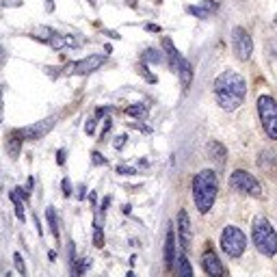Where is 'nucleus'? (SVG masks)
I'll return each mask as SVG.
<instances>
[{
    "label": "nucleus",
    "instance_id": "nucleus-11",
    "mask_svg": "<svg viewBox=\"0 0 277 277\" xmlns=\"http://www.w3.org/2000/svg\"><path fill=\"white\" fill-rule=\"evenodd\" d=\"M178 238H180L182 251L189 249V245H191V219H189V214H186V210H180L178 213Z\"/></svg>",
    "mask_w": 277,
    "mask_h": 277
},
{
    "label": "nucleus",
    "instance_id": "nucleus-36",
    "mask_svg": "<svg viewBox=\"0 0 277 277\" xmlns=\"http://www.w3.org/2000/svg\"><path fill=\"white\" fill-rule=\"evenodd\" d=\"M57 163L59 165L65 163V149H59V152H57Z\"/></svg>",
    "mask_w": 277,
    "mask_h": 277
},
{
    "label": "nucleus",
    "instance_id": "nucleus-27",
    "mask_svg": "<svg viewBox=\"0 0 277 277\" xmlns=\"http://www.w3.org/2000/svg\"><path fill=\"white\" fill-rule=\"evenodd\" d=\"M139 74H141V76H143L145 80H148V83H156V76L148 69V63H145V61L139 65Z\"/></svg>",
    "mask_w": 277,
    "mask_h": 277
},
{
    "label": "nucleus",
    "instance_id": "nucleus-15",
    "mask_svg": "<svg viewBox=\"0 0 277 277\" xmlns=\"http://www.w3.org/2000/svg\"><path fill=\"white\" fill-rule=\"evenodd\" d=\"M48 46L52 48V50H63V48H76L78 46V42L72 37V35H59V33H54L52 35V39L48 42Z\"/></svg>",
    "mask_w": 277,
    "mask_h": 277
},
{
    "label": "nucleus",
    "instance_id": "nucleus-26",
    "mask_svg": "<svg viewBox=\"0 0 277 277\" xmlns=\"http://www.w3.org/2000/svg\"><path fill=\"white\" fill-rule=\"evenodd\" d=\"M93 245L98 249L104 247V232H102V225H93Z\"/></svg>",
    "mask_w": 277,
    "mask_h": 277
},
{
    "label": "nucleus",
    "instance_id": "nucleus-23",
    "mask_svg": "<svg viewBox=\"0 0 277 277\" xmlns=\"http://www.w3.org/2000/svg\"><path fill=\"white\" fill-rule=\"evenodd\" d=\"M271 163H277V156L273 152H264L258 158V165L262 169H266V171H271Z\"/></svg>",
    "mask_w": 277,
    "mask_h": 277
},
{
    "label": "nucleus",
    "instance_id": "nucleus-21",
    "mask_svg": "<svg viewBox=\"0 0 277 277\" xmlns=\"http://www.w3.org/2000/svg\"><path fill=\"white\" fill-rule=\"evenodd\" d=\"M89 266H91V258H78V260L72 262V273L74 275H83Z\"/></svg>",
    "mask_w": 277,
    "mask_h": 277
},
{
    "label": "nucleus",
    "instance_id": "nucleus-29",
    "mask_svg": "<svg viewBox=\"0 0 277 277\" xmlns=\"http://www.w3.org/2000/svg\"><path fill=\"white\" fill-rule=\"evenodd\" d=\"M91 163L93 165H107V158H104L100 152H91Z\"/></svg>",
    "mask_w": 277,
    "mask_h": 277
},
{
    "label": "nucleus",
    "instance_id": "nucleus-8",
    "mask_svg": "<svg viewBox=\"0 0 277 277\" xmlns=\"http://www.w3.org/2000/svg\"><path fill=\"white\" fill-rule=\"evenodd\" d=\"M107 61V54H89L87 59H83V61H76L72 63L67 67L69 74H76V76H87V74L95 72V69H100Z\"/></svg>",
    "mask_w": 277,
    "mask_h": 277
},
{
    "label": "nucleus",
    "instance_id": "nucleus-5",
    "mask_svg": "<svg viewBox=\"0 0 277 277\" xmlns=\"http://www.w3.org/2000/svg\"><path fill=\"white\" fill-rule=\"evenodd\" d=\"M221 249L230 256V258H240L247 249V236L245 232L236 225H228L221 232Z\"/></svg>",
    "mask_w": 277,
    "mask_h": 277
},
{
    "label": "nucleus",
    "instance_id": "nucleus-43",
    "mask_svg": "<svg viewBox=\"0 0 277 277\" xmlns=\"http://www.w3.org/2000/svg\"><path fill=\"white\" fill-rule=\"evenodd\" d=\"M126 2H128L130 7H137V0H126Z\"/></svg>",
    "mask_w": 277,
    "mask_h": 277
},
{
    "label": "nucleus",
    "instance_id": "nucleus-31",
    "mask_svg": "<svg viewBox=\"0 0 277 277\" xmlns=\"http://www.w3.org/2000/svg\"><path fill=\"white\" fill-rule=\"evenodd\" d=\"M126 139H128L126 134H119V137H115V141H113V148H115V149H122L124 145H126Z\"/></svg>",
    "mask_w": 277,
    "mask_h": 277
},
{
    "label": "nucleus",
    "instance_id": "nucleus-39",
    "mask_svg": "<svg viewBox=\"0 0 277 277\" xmlns=\"http://www.w3.org/2000/svg\"><path fill=\"white\" fill-rule=\"evenodd\" d=\"M107 35H108V37H113V39H119V37H122V35H117L115 31H107Z\"/></svg>",
    "mask_w": 277,
    "mask_h": 277
},
{
    "label": "nucleus",
    "instance_id": "nucleus-44",
    "mask_svg": "<svg viewBox=\"0 0 277 277\" xmlns=\"http://www.w3.org/2000/svg\"><path fill=\"white\" fill-rule=\"evenodd\" d=\"M89 4H91V7H95V4H98V0H89Z\"/></svg>",
    "mask_w": 277,
    "mask_h": 277
},
{
    "label": "nucleus",
    "instance_id": "nucleus-6",
    "mask_svg": "<svg viewBox=\"0 0 277 277\" xmlns=\"http://www.w3.org/2000/svg\"><path fill=\"white\" fill-rule=\"evenodd\" d=\"M230 184H232V189L240 191V193H245V195H251V197H262V184L245 169H236L234 173L230 175Z\"/></svg>",
    "mask_w": 277,
    "mask_h": 277
},
{
    "label": "nucleus",
    "instance_id": "nucleus-9",
    "mask_svg": "<svg viewBox=\"0 0 277 277\" xmlns=\"http://www.w3.org/2000/svg\"><path fill=\"white\" fill-rule=\"evenodd\" d=\"M52 128H54V117H48V119H42V122H35L33 126L20 128V134L24 137V141H39L46 137Z\"/></svg>",
    "mask_w": 277,
    "mask_h": 277
},
{
    "label": "nucleus",
    "instance_id": "nucleus-2",
    "mask_svg": "<svg viewBox=\"0 0 277 277\" xmlns=\"http://www.w3.org/2000/svg\"><path fill=\"white\" fill-rule=\"evenodd\" d=\"M191 189H193L195 208H197L201 214L210 213L214 206V199H216V191H219V180H216L214 171L201 169L199 173H195Z\"/></svg>",
    "mask_w": 277,
    "mask_h": 277
},
{
    "label": "nucleus",
    "instance_id": "nucleus-19",
    "mask_svg": "<svg viewBox=\"0 0 277 277\" xmlns=\"http://www.w3.org/2000/svg\"><path fill=\"white\" fill-rule=\"evenodd\" d=\"M46 219H48V225H50V232H52V236L59 240V221H57V213H54L52 206H50V208H46Z\"/></svg>",
    "mask_w": 277,
    "mask_h": 277
},
{
    "label": "nucleus",
    "instance_id": "nucleus-35",
    "mask_svg": "<svg viewBox=\"0 0 277 277\" xmlns=\"http://www.w3.org/2000/svg\"><path fill=\"white\" fill-rule=\"evenodd\" d=\"M85 130H87V134H93V130H95V119H89L87 126H85Z\"/></svg>",
    "mask_w": 277,
    "mask_h": 277
},
{
    "label": "nucleus",
    "instance_id": "nucleus-3",
    "mask_svg": "<svg viewBox=\"0 0 277 277\" xmlns=\"http://www.w3.org/2000/svg\"><path fill=\"white\" fill-rule=\"evenodd\" d=\"M251 238H254L256 249L266 258H273L277 254V232L271 225L266 216H256L251 225Z\"/></svg>",
    "mask_w": 277,
    "mask_h": 277
},
{
    "label": "nucleus",
    "instance_id": "nucleus-13",
    "mask_svg": "<svg viewBox=\"0 0 277 277\" xmlns=\"http://www.w3.org/2000/svg\"><path fill=\"white\" fill-rule=\"evenodd\" d=\"M206 149H208V156L216 165H223L225 160H228V149H225V145H221L219 141H210V143L206 145Z\"/></svg>",
    "mask_w": 277,
    "mask_h": 277
},
{
    "label": "nucleus",
    "instance_id": "nucleus-32",
    "mask_svg": "<svg viewBox=\"0 0 277 277\" xmlns=\"http://www.w3.org/2000/svg\"><path fill=\"white\" fill-rule=\"evenodd\" d=\"M63 195H65V197L72 195V182H69L67 178H63Z\"/></svg>",
    "mask_w": 277,
    "mask_h": 277
},
{
    "label": "nucleus",
    "instance_id": "nucleus-42",
    "mask_svg": "<svg viewBox=\"0 0 277 277\" xmlns=\"http://www.w3.org/2000/svg\"><path fill=\"white\" fill-rule=\"evenodd\" d=\"M33 184H35V180H33V178H28V184H26V189L31 191V189H33Z\"/></svg>",
    "mask_w": 277,
    "mask_h": 277
},
{
    "label": "nucleus",
    "instance_id": "nucleus-18",
    "mask_svg": "<svg viewBox=\"0 0 277 277\" xmlns=\"http://www.w3.org/2000/svg\"><path fill=\"white\" fill-rule=\"evenodd\" d=\"M149 113V108L145 107V104H132V107L126 108V115H130V117H134L139 122V119H145Z\"/></svg>",
    "mask_w": 277,
    "mask_h": 277
},
{
    "label": "nucleus",
    "instance_id": "nucleus-16",
    "mask_svg": "<svg viewBox=\"0 0 277 277\" xmlns=\"http://www.w3.org/2000/svg\"><path fill=\"white\" fill-rule=\"evenodd\" d=\"M175 74H178V78H180V85L186 89L191 85V80H193V67H191V63L186 61V59H182L178 65V69H175Z\"/></svg>",
    "mask_w": 277,
    "mask_h": 277
},
{
    "label": "nucleus",
    "instance_id": "nucleus-24",
    "mask_svg": "<svg viewBox=\"0 0 277 277\" xmlns=\"http://www.w3.org/2000/svg\"><path fill=\"white\" fill-rule=\"evenodd\" d=\"M186 11L191 13V16H195V18H199V20H206L210 16V11L204 7V4H199V7H186Z\"/></svg>",
    "mask_w": 277,
    "mask_h": 277
},
{
    "label": "nucleus",
    "instance_id": "nucleus-25",
    "mask_svg": "<svg viewBox=\"0 0 277 277\" xmlns=\"http://www.w3.org/2000/svg\"><path fill=\"white\" fill-rule=\"evenodd\" d=\"M52 35H54V31L52 28H46V26H42V28H37V31L33 33V37H37V39H42V42H50L52 39Z\"/></svg>",
    "mask_w": 277,
    "mask_h": 277
},
{
    "label": "nucleus",
    "instance_id": "nucleus-40",
    "mask_svg": "<svg viewBox=\"0 0 277 277\" xmlns=\"http://www.w3.org/2000/svg\"><path fill=\"white\" fill-rule=\"evenodd\" d=\"M110 108H98V117H102V115H107Z\"/></svg>",
    "mask_w": 277,
    "mask_h": 277
},
{
    "label": "nucleus",
    "instance_id": "nucleus-12",
    "mask_svg": "<svg viewBox=\"0 0 277 277\" xmlns=\"http://www.w3.org/2000/svg\"><path fill=\"white\" fill-rule=\"evenodd\" d=\"M22 141H24V137L20 134V130H11V132L7 134L4 145H7V154L11 156V158H18L20 149H22Z\"/></svg>",
    "mask_w": 277,
    "mask_h": 277
},
{
    "label": "nucleus",
    "instance_id": "nucleus-22",
    "mask_svg": "<svg viewBox=\"0 0 277 277\" xmlns=\"http://www.w3.org/2000/svg\"><path fill=\"white\" fill-rule=\"evenodd\" d=\"M9 197H11L13 206H16V214H18V219H20V221H24L26 216H24V204H22V197H20L16 191H11V193H9Z\"/></svg>",
    "mask_w": 277,
    "mask_h": 277
},
{
    "label": "nucleus",
    "instance_id": "nucleus-30",
    "mask_svg": "<svg viewBox=\"0 0 277 277\" xmlns=\"http://www.w3.org/2000/svg\"><path fill=\"white\" fill-rule=\"evenodd\" d=\"M117 173H119V175H134V173H139V171L134 169V167H122V165H119V167H117Z\"/></svg>",
    "mask_w": 277,
    "mask_h": 277
},
{
    "label": "nucleus",
    "instance_id": "nucleus-17",
    "mask_svg": "<svg viewBox=\"0 0 277 277\" xmlns=\"http://www.w3.org/2000/svg\"><path fill=\"white\" fill-rule=\"evenodd\" d=\"M175 271H178L180 277H193V266H191V262L186 258L184 251L178 256V260H175Z\"/></svg>",
    "mask_w": 277,
    "mask_h": 277
},
{
    "label": "nucleus",
    "instance_id": "nucleus-1",
    "mask_svg": "<svg viewBox=\"0 0 277 277\" xmlns=\"http://www.w3.org/2000/svg\"><path fill=\"white\" fill-rule=\"evenodd\" d=\"M247 83L234 69H225L214 78V100L223 110H236L245 102Z\"/></svg>",
    "mask_w": 277,
    "mask_h": 277
},
{
    "label": "nucleus",
    "instance_id": "nucleus-10",
    "mask_svg": "<svg viewBox=\"0 0 277 277\" xmlns=\"http://www.w3.org/2000/svg\"><path fill=\"white\" fill-rule=\"evenodd\" d=\"M201 269H204L208 275H213V277L225 275V266L221 264V260L216 258V254H214L213 249H206L204 251V256H201Z\"/></svg>",
    "mask_w": 277,
    "mask_h": 277
},
{
    "label": "nucleus",
    "instance_id": "nucleus-37",
    "mask_svg": "<svg viewBox=\"0 0 277 277\" xmlns=\"http://www.w3.org/2000/svg\"><path fill=\"white\" fill-rule=\"evenodd\" d=\"M145 28H148L149 33H160V26H158V24H148Z\"/></svg>",
    "mask_w": 277,
    "mask_h": 277
},
{
    "label": "nucleus",
    "instance_id": "nucleus-4",
    "mask_svg": "<svg viewBox=\"0 0 277 277\" xmlns=\"http://www.w3.org/2000/svg\"><path fill=\"white\" fill-rule=\"evenodd\" d=\"M256 104H258V115L264 132L273 141H277V100L271 95H260Z\"/></svg>",
    "mask_w": 277,
    "mask_h": 277
},
{
    "label": "nucleus",
    "instance_id": "nucleus-14",
    "mask_svg": "<svg viewBox=\"0 0 277 277\" xmlns=\"http://www.w3.org/2000/svg\"><path fill=\"white\" fill-rule=\"evenodd\" d=\"M175 262V234H173V228L167 230V238H165V264L167 269H171Z\"/></svg>",
    "mask_w": 277,
    "mask_h": 277
},
{
    "label": "nucleus",
    "instance_id": "nucleus-34",
    "mask_svg": "<svg viewBox=\"0 0 277 277\" xmlns=\"http://www.w3.org/2000/svg\"><path fill=\"white\" fill-rule=\"evenodd\" d=\"M74 256H76V249H74V243H69V247H67V258H69V264H72V262L76 260Z\"/></svg>",
    "mask_w": 277,
    "mask_h": 277
},
{
    "label": "nucleus",
    "instance_id": "nucleus-28",
    "mask_svg": "<svg viewBox=\"0 0 277 277\" xmlns=\"http://www.w3.org/2000/svg\"><path fill=\"white\" fill-rule=\"evenodd\" d=\"M13 264H16V269H18V273L20 275H26V266H24V260H22V256L18 254H13Z\"/></svg>",
    "mask_w": 277,
    "mask_h": 277
},
{
    "label": "nucleus",
    "instance_id": "nucleus-46",
    "mask_svg": "<svg viewBox=\"0 0 277 277\" xmlns=\"http://www.w3.org/2000/svg\"><path fill=\"white\" fill-rule=\"evenodd\" d=\"M0 54H2V48H0Z\"/></svg>",
    "mask_w": 277,
    "mask_h": 277
},
{
    "label": "nucleus",
    "instance_id": "nucleus-45",
    "mask_svg": "<svg viewBox=\"0 0 277 277\" xmlns=\"http://www.w3.org/2000/svg\"><path fill=\"white\" fill-rule=\"evenodd\" d=\"M275 28H277V18H275Z\"/></svg>",
    "mask_w": 277,
    "mask_h": 277
},
{
    "label": "nucleus",
    "instance_id": "nucleus-41",
    "mask_svg": "<svg viewBox=\"0 0 277 277\" xmlns=\"http://www.w3.org/2000/svg\"><path fill=\"white\" fill-rule=\"evenodd\" d=\"M48 258H50V262H54V260H57V251H50Z\"/></svg>",
    "mask_w": 277,
    "mask_h": 277
},
{
    "label": "nucleus",
    "instance_id": "nucleus-33",
    "mask_svg": "<svg viewBox=\"0 0 277 277\" xmlns=\"http://www.w3.org/2000/svg\"><path fill=\"white\" fill-rule=\"evenodd\" d=\"M0 4H2V7H20L22 0H0Z\"/></svg>",
    "mask_w": 277,
    "mask_h": 277
},
{
    "label": "nucleus",
    "instance_id": "nucleus-38",
    "mask_svg": "<svg viewBox=\"0 0 277 277\" xmlns=\"http://www.w3.org/2000/svg\"><path fill=\"white\" fill-rule=\"evenodd\" d=\"M2 117H4V113H2V87H0V124H2Z\"/></svg>",
    "mask_w": 277,
    "mask_h": 277
},
{
    "label": "nucleus",
    "instance_id": "nucleus-7",
    "mask_svg": "<svg viewBox=\"0 0 277 277\" xmlns=\"http://www.w3.org/2000/svg\"><path fill=\"white\" fill-rule=\"evenodd\" d=\"M232 50L238 61H249L251 52H254V39L243 26H236L232 31Z\"/></svg>",
    "mask_w": 277,
    "mask_h": 277
},
{
    "label": "nucleus",
    "instance_id": "nucleus-20",
    "mask_svg": "<svg viewBox=\"0 0 277 277\" xmlns=\"http://www.w3.org/2000/svg\"><path fill=\"white\" fill-rule=\"evenodd\" d=\"M143 61L145 63H163L165 61V52L160 50H154V48H148L143 52Z\"/></svg>",
    "mask_w": 277,
    "mask_h": 277
}]
</instances>
